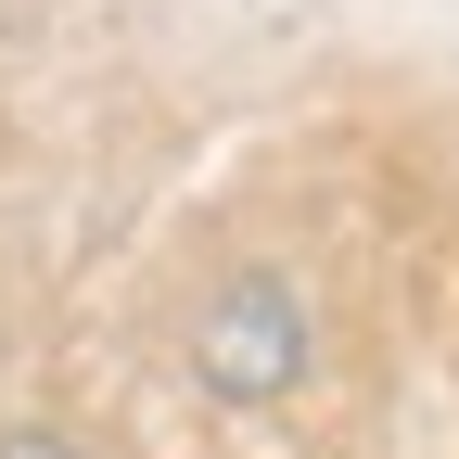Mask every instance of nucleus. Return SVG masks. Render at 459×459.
I'll use <instances>...</instances> for the list:
<instances>
[{
    "label": "nucleus",
    "mask_w": 459,
    "mask_h": 459,
    "mask_svg": "<svg viewBox=\"0 0 459 459\" xmlns=\"http://www.w3.org/2000/svg\"><path fill=\"white\" fill-rule=\"evenodd\" d=\"M192 370H204V395H243V409L294 395L307 383V307L281 294V281H230L192 319Z\"/></svg>",
    "instance_id": "1"
},
{
    "label": "nucleus",
    "mask_w": 459,
    "mask_h": 459,
    "mask_svg": "<svg viewBox=\"0 0 459 459\" xmlns=\"http://www.w3.org/2000/svg\"><path fill=\"white\" fill-rule=\"evenodd\" d=\"M0 459H65V446H51V434H26V446H0Z\"/></svg>",
    "instance_id": "2"
}]
</instances>
